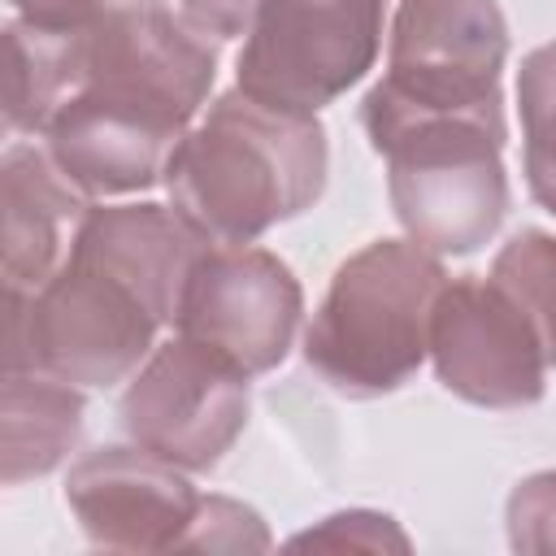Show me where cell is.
<instances>
[{
	"label": "cell",
	"mask_w": 556,
	"mask_h": 556,
	"mask_svg": "<svg viewBox=\"0 0 556 556\" xmlns=\"http://www.w3.org/2000/svg\"><path fill=\"white\" fill-rule=\"evenodd\" d=\"M508 547L526 556H556V469L530 473L504 504Z\"/></svg>",
	"instance_id": "ffe728a7"
},
{
	"label": "cell",
	"mask_w": 556,
	"mask_h": 556,
	"mask_svg": "<svg viewBox=\"0 0 556 556\" xmlns=\"http://www.w3.org/2000/svg\"><path fill=\"white\" fill-rule=\"evenodd\" d=\"M248 404V374L239 365L187 334H174L143 369H135L117 417L130 443L187 473H204L243 434Z\"/></svg>",
	"instance_id": "52a82bcc"
},
{
	"label": "cell",
	"mask_w": 556,
	"mask_h": 556,
	"mask_svg": "<svg viewBox=\"0 0 556 556\" xmlns=\"http://www.w3.org/2000/svg\"><path fill=\"white\" fill-rule=\"evenodd\" d=\"M269 530L256 508L230 495H200V508L178 543V552H265Z\"/></svg>",
	"instance_id": "d6986e66"
},
{
	"label": "cell",
	"mask_w": 556,
	"mask_h": 556,
	"mask_svg": "<svg viewBox=\"0 0 556 556\" xmlns=\"http://www.w3.org/2000/svg\"><path fill=\"white\" fill-rule=\"evenodd\" d=\"M326 165L330 148L317 113H287L235 87L187 130L165 191L204 239L252 243L321 200Z\"/></svg>",
	"instance_id": "6da1fadb"
},
{
	"label": "cell",
	"mask_w": 556,
	"mask_h": 556,
	"mask_svg": "<svg viewBox=\"0 0 556 556\" xmlns=\"http://www.w3.org/2000/svg\"><path fill=\"white\" fill-rule=\"evenodd\" d=\"M161 321L109 269L65 256L39 291H4V369H39L74 387L126 382Z\"/></svg>",
	"instance_id": "5b68a950"
},
{
	"label": "cell",
	"mask_w": 556,
	"mask_h": 556,
	"mask_svg": "<svg viewBox=\"0 0 556 556\" xmlns=\"http://www.w3.org/2000/svg\"><path fill=\"white\" fill-rule=\"evenodd\" d=\"M491 278L504 282L526 317L539 330L547 365H556V235L547 230H521L513 235L491 265Z\"/></svg>",
	"instance_id": "ac0fdd59"
},
{
	"label": "cell",
	"mask_w": 556,
	"mask_h": 556,
	"mask_svg": "<svg viewBox=\"0 0 556 556\" xmlns=\"http://www.w3.org/2000/svg\"><path fill=\"white\" fill-rule=\"evenodd\" d=\"M508 130L465 117L404 122L374 143L387 161V195L413 243L434 256H469L508 217Z\"/></svg>",
	"instance_id": "277c9868"
},
{
	"label": "cell",
	"mask_w": 556,
	"mask_h": 556,
	"mask_svg": "<svg viewBox=\"0 0 556 556\" xmlns=\"http://www.w3.org/2000/svg\"><path fill=\"white\" fill-rule=\"evenodd\" d=\"M182 4V17L200 30V35H213V39H235V35H248L261 0H178Z\"/></svg>",
	"instance_id": "7402d4cb"
},
{
	"label": "cell",
	"mask_w": 556,
	"mask_h": 556,
	"mask_svg": "<svg viewBox=\"0 0 556 556\" xmlns=\"http://www.w3.org/2000/svg\"><path fill=\"white\" fill-rule=\"evenodd\" d=\"M443 287L447 269L421 243H365L334 269L304 330L308 369L348 400L400 391L430 356V321Z\"/></svg>",
	"instance_id": "7a4b0ae2"
},
{
	"label": "cell",
	"mask_w": 556,
	"mask_h": 556,
	"mask_svg": "<svg viewBox=\"0 0 556 556\" xmlns=\"http://www.w3.org/2000/svg\"><path fill=\"white\" fill-rule=\"evenodd\" d=\"M217 52L208 39L156 0H122L78 26V87H100L187 122L208 100Z\"/></svg>",
	"instance_id": "30bf717a"
},
{
	"label": "cell",
	"mask_w": 556,
	"mask_h": 556,
	"mask_svg": "<svg viewBox=\"0 0 556 556\" xmlns=\"http://www.w3.org/2000/svg\"><path fill=\"white\" fill-rule=\"evenodd\" d=\"M521 109V165L534 204L556 213V39L534 48L517 70Z\"/></svg>",
	"instance_id": "e0dca14e"
},
{
	"label": "cell",
	"mask_w": 556,
	"mask_h": 556,
	"mask_svg": "<svg viewBox=\"0 0 556 556\" xmlns=\"http://www.w3.org/2000/svg\"><path fill=\"white\" fill-rule=\"evenodd\" d=\"M78 26H39L26 17L4 26V126L13 135H43L52 113L78 91Z\"/></svg>",
	"instance_id": "2e32d148"
},
{
	"label": "cell",
	"mask_w": 556,
	"mask_h": 556,
	"mask_svg": "<svg viewBox=\"0 0 556 556\" xmlns=\"http://www.w3.org/2000/svg\"><path fill=\"white\" fill-rule=\"evenodd\" d=\"M382 13L387 0H261L235 87L287 113H317L374 70Z\"/></svg>",
	"instance_id": "8992f818"
},
{
	"label": "cell",
	"mask_w": 556,
	"mask_h": 556,
	"mask_svg": "<svg viewBox=\"0 0 556 556\" xmlns=\"http://www.w3.org/2000/svg\"><path fill=\"white\" fill-rule=\"evenodd\" d=\"M65 504L96 547L178 552L200 508V491L187 482V469L130 443L96 447L74 460L65 478Z\"/></svg>",
	"instance_id": "7c38bea8"
},
{
	"label": "cell",
	"mask_w": 556,
	"mask_h": 556,
	"mask_svg": "<svg viewBox=\"0 0 556 556\" xmlns=\"http://www.w3.org/2000/svg\"><path fill=\"white\" fill-rule=\"evenodd\" d=\"M291 547H365V552H408V534L387 517L369 508H348L326 517L321 526L291 539Z\"/></svg>",
	"instance_id": "44dd1931"
},
{
	"label": "cell",
	"mask_w": 556,
	"mask_h": 556,
	"mask_svg": "<svg viewBox=\"0 0 556 556\" xmlns=\"http://www.w3.org/2000/svg\"><path fill=\"white\" fill-rule=\"evenodd\" d=\"M430 361L439 382L478 408H526L547 391V356L517 295L495 278H452L434 304Z\"/></svg>",
	"instance_id": "ba28073f"
},
{
	"label": "cell",
	"mask_w": 556,
	"mask_h": 556,
	"mask_svg": "<svg viewBox=\"0 0 556 556\" xmlns=\"http://www.w3.org/2000/svg\"><path fill=\"white\" fill-rule=\"evenodd\" d=\"M213 248L174 204H91L65 256L122 278L161 326H174L200 256Z\"/></svg>",
	"instance_id": "4fadbf2b"
},
{
	"label": "cell",
	"mask_w": 556,
	"mask_h": 556,
	"mask_svg": "<svg viewBox=\"0 0 556 556\" xmlns=\"http://www.w3.org/2000/svg\"><path fill=\"white\" fill-rule=\"evenodd\" d=\"M83 395L39 369H4L0 395V482L17 486L26 478L52 473L83 434Z\"/></svg>",
	"instance_id": "9a60e30c"
},
{
	"label": "cell",
	"mask_w": 556,
	"mask_h": 556,
	"mask_svg": "<svg viewBox=\"0 0 556 556\" xmlns=\"http://www.w3.org/2000/svg\"><path fill=\"white\" fill-rule=\"evenodd\" d=\"M508 22L495 0H400L387 39V74L361 100L369 139L426 117H465L508 130L500 74Z\"/></svg>",
	"instance_id": "3957f363"
},
{
	"label": "cell",
	"mask_w": 556,
	"mask_h": 556,
	"mask_svg": "<svg viewBox=\"0 0 556 556\" xmlns=\"http://www.w3.org/2000/svg\"><path fill=\"white\" fill-rule=\"evenodd\" d=\"M109 4H122V0H13L17 17L39 22V26H78L96 13H104Z\"/></svg>",
	"instance_id": "603a6c76"
},
{
	"label": "cell",
	"mask_w": 556,
	"mask_h": 556,
	"mask_svg": "<svg viewBox=\"0 0 556 556\" xmlns=\"http://www.w3.org/2000/svg\"><path fill=\"white\" fill-rule=\"evenodd\" d=\"M4 200V291H39L65 261L91 195L78 191L35 143H13L0 161Z\"/></svg>",
	"instance_id": "5bb4252c"
},
{
	"label": "cell",
	"mask_w": 556,
	"mask_h": 556,
	"mask_svg": "<svg viewBox=\"0 0 556 556\" xmlns=\"http://www.w3.org/2000/svg\"><path fill=\"white\" fill-rule=\"evenodd\" d=\"M191 122L100 87H78L43 126V152L56 169L96 195H130L165 182Z\"/></svg>",
	"instance_id": "8fae6325"
},
{
	"label": "cell",
	"mask_w": 556,
	"mask_h": 556,
	"mask_svg": "<svg viewBox=\"0 0 556 556\" xmlns=\"http://www.w3.org/2000/svg\"><path fill=\"white\" fill-rule=\"evenodd\" d=\"M300 313V282L274 252L248 243H213L187 278L174 330L256 378L287 361Z\"/></svg>",
	"instance_id": "9c48e42d"
}]
</instances>
